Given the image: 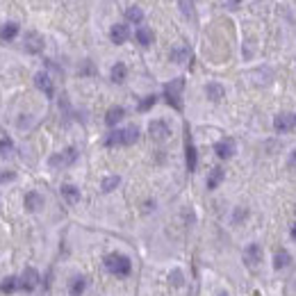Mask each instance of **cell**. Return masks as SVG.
Returning a JSON list of instances; mask_svg holds the SVG:
<instances>
[{
  "label": "cell",
  "instance_id": "6da1fadb",
  "mask_svg": "<svg viewBox=\"0 0 296 296\" xmlns=\"http://www.w3.org/2000/svg\"><path fill=\"white\" fill-rule=\"evenodd\" d=\"M137 139H139V130L135 125H130V128H123V130L110 132L105 139V146H130V144H135Z\"/></svg>",
  "mask_w": 296,
  "mask_h": 296
},
{
  "label": "cell",
  "instance_id": "7a4b0ae2",
  "mask_svg": "<svg viewBox=\"0 0 296 296\" xmlns=\"http://www.w3.org/2000/svg\"><path fill=\"white\" fill-rule=\"evenodd\" d=\"M105 267L110 273H114V276H128L130 273V260L125 255H121V253H110V255H105Z\"/></svg>",
  "mask_w": 296,
  "mask_h": 296
},
{
  "label": "cell",
  "instance_id": "3957f363",
  "mask_svg": "<svg viewBox=\"0 0 296 296\" xmlns=\"http://www.w3.org/2000/svg\"><path fill=\"white\" fill-rule=\"evenodd\" d=\"M182 87H184V80L182 78H176L166 85L164 93H166V100L169 105H173L176 110H182V100H180V93H182Z\"/></svg>",
  "mask_w": 296,
  "mask_h": 296
},
{
  "label": "cell",
  "instance_id": "277c9868",
  "mask_svg": "<svg viewBox=\"0 0 296 296\" xmlns=\"http://www.w3.org/2000/svg\"><path fill=\"white\" fill-rule=\"evenodd\" d=\"M244 262L249 264V267H257V264L262 262V249H260V244H249L244 249Z\"/></svg>",
  "mask_w": 296,
  "mask_h": 296
},
{
  "label": "cell",
  "instance_id": "5b68a950",
  "mask_svg": "<svg viewBox=\"0 0 296 296\" xmlns=\"http://www.w3.org/2000/svg\"><path fill=\"white\" fill-rule=\"evenodd\" d=\"M75 158H78V151H75V148H66L64 153L50 158V166H55V169H57V166H68L75 162Z\"/></svg>",
  "mask_w": 296,
  "mask_h": 296
},
{
  "label": "cell",
  "instance_id": "8992f818",
  "mask_svg": "<svg viewBox=\"0 0 296 296\" xmlns=\"http://www.w3.org/2000/svg\"><path fill=\"white\" fill-rule=\"evenodd\" d=\"M148 132H151L153 139H166L169 135H171V128L166 125V121H162V118H158V121H151V125H148Z\"/></svg>",
  "mask_w": 296,
  "mask_h": 296
},
{
  "label": "cell",
  "instance_id": "52a82bcc",
  "mask_svg": "<svg viewBox=\"0 0 296 296\" xmlns=\"http://www.w3.org/2000/svg\"><path fill=\"white\" fill-rule=\"evenodd\" d=\"M23 46H25L27 53H41L44 50V37L39 32H27Z\"/></svg>",
  "mask_w": 296,
  "mask_h": 296
},
{
  "label": "cell",
  "instance_id": "ba28073f",
  "mask_svg": "<svg viewBox=\"0 0 296 296\" xmlns=\"http://www.w3.org/2000/svg\"><path fill=\"white\" fill-rule=\"evenodd\" d=\"M37 285H39V273H37L32 267H27V269L23 271V276H21V287L27 292H32Z\"/></svg>",
  "mask_w": 296,
  "mask_h": 296
},
{
  "label": "cell",
  "instance_id": "9c48e42d",
  "mask_svg": "<svg viewBox=\"0 0 296 296\" xmlns=\"http://www.w3.org/2000/svg\"><path fill=\"white\" fill-rule=\"evenodd\" d=\"M34 85H37V89H41V91L46 93L48 98H50V96H53V80H50V75H48V73H37V75H34Z\"/></svg>",
  "mask_w": 296,
  "mask_h": 296
},
{
  "label": "cell",
  "instance_id": "30bf717a",
  "mask_svg": "<svg viewBox=\"0 0 296 296\" xmlns=\"http://www.w3.org/2000/svg\"><path fill=\"white\" fill-rule=\"evenodd\" d=\"M214 153H217L221 159H228L235 155V141L232 139H224V141H219L217 146H214Z\"/></svg>",
  "mask_w": 296,
  "mask_h": 296
},
{
  "label": "cell",
  "instance_id": "8fae6325",
  "mask_svg": "<svg viewBox=\"0 0 296 296\" xmlns=\"http://www.w3.org/2000/svg\"><path fill=\"white\" fill-rule=\"evenodd\" d=\"M44 207V196L41 194H37V191H30V194H25V210L27 212H37Z\"/></svg>",
  "mask_w": 296,
  "mask_h": 296
},
{
  "label": "cell",
  "instance_id": "7c38bea8",
  "mask_svg": "<svg viewBox=\"0 0 296 296\" xmlns=\"http://www.w3.org/2000/svg\"><path fill=\"white\" fill-rule=\"evenodd\" d=\"M128 37H130V30H128V25H114L112 30H110V39L114 41V44H125L128 41Z\"/></svg>",
  "mask_w": 296,
  "mask_h": 296
},
{
  "label": "cell",
  "instance_id": "4fadbf2b",
  "mask_svg": "<svg viewBox=\"0 0 296 296\" xmlns=\"http://www.w3.org/2000/svg\"><path fill=\"white\" fill-rule=\"evenodd\" d=\"M205 93H207V98H210L212 103H219V100H224L226 89L219 85V82H210V85L205 87Z\"/></svg>",
  "mask_w": 296,
  "mask_h": 296
},
{
  "label": "cell",
  "instance_id": "5bb4252c",
  "mask_svg": "<svg viewBox=\"0 0 296 296\" xmlns=\"http://www.w3.org/2000/svg\"><path fill=\"white\" fill-rule=\"evenodd\" d=\"M273 125H276L278 132H290L296 123H294V118H292L290 114H278L276 121H273Z\"/></svg>",
  "mask_w": 296,
  "mask_h": 296
},
{
  "label": "cell",
  "instance_id": "9a60e30c",
  "mask_svg": "<svg viewBox=\"0 0 296 296\" xmlns=\"http://www.w3.org/2000/svg\"><path fill=\"white\" fill-rule=\"evenodd\" d=\"M62 196H64L66 203H78L80 201V189L73 187V184H62Z\"/></svg>",
  "mask_w": 296,
  "mask_h": 296
},
{
  "label": "cell",
  "instance_id": "2e32d148",
  "mask_svg": "<svg viewBox=\"0 0 296 296\" xmlns=\"http://www.w3.org/2000/svg\"><path fill=\"white\" fill-rule=\"evenodd\" d=\"M171 59L176 62V64H184V62L189 59V48L187 46H176L171 50Z\"/></svg>",
  "mask_w": 296,
  "mask_h": 296
},
{
  "label": "cell",
  "instance_id": "e0dca14e",
  "mask_svg": "<svg viewBox=\"0 0 296 296\" xmlns=\"http://www.w3.org/2000/svg\"><path fill=\"white\" fill-rule=\"evenodd\" d=\"M123 116H125V110H123V107H112V110H107L105 123H107V125H116Z\"/></svg>",
  "mask_w": 296,
  "mask_h": 296
},
{
  "label": "cell",
  "instance_id": "ac0fdd59",
  "mask_svg": "<svg viewBox=\"0 0 296 296\" xmlns=\"http://www.w3.org/2000/svg\"><path fill=\"white\" fill-rule=\"evenodd\" d=\"M121 184V178L118 176H107V178H103V182H100V189L105 191V194H110V191H114Z\"/></svg>",
  "mask_w": 296,
  "mask_h": 296
},
{
  "label": "cell",
  "instance_id": "d6986e66",
  "mask_svg": "<svg viewBox=\"0 0 296 296\" xmlns=\"http://www.w3.org/2000/svg\"><path fill=\"white\" fill-rule=\"evenodd\" d=\"M221 180H224V169H212L210 178H207V189H217L219 184H221Z\"/></svg>",
  "mask_w": 296,
  "mask_h": 296
},
{
  "label": "cell",
  "instance_id": "ffe728a7",
  "mask_svg": "<svg viewBox=\"0 0 296 296\" xmlns=\"http://www.w3.org/2000/svg\"><path fill=\"white\" fill-rule=\"evenodd\" d=\"M184 153H187V169H189V171H194V169H196V148H194V144H191L189 139H187Z\"/></svg>",
  "mask_w": 296,
  "mask_h": 296
},
{
  "label": "cell",
  "instance_id": "44dd1931",
  "mask_svg": "<svg viewBox=\"0 0 296 296\" xmlns=\"http://www.w3.org/2000/svg\"><path fill=\"white\" fill-rule=\"evenodd\" d=\"M137 41L141 46H151L153 44V30L151 27H139L137 30Z\"/></svg>",
  "mask_w": 296,
  "mask_h": 296
},
{
  "label": "cell",
  "instance_id": "7402d4cb",
  "mask_svg": "<svg viewBox=\"0 0 296 296\" xmlns=\"http://www.w3.org/2000/svg\"><path fill=\"white\" fill-rule=\"evenodd\" d=\"M290 262H292V257L287 250H278L276 257H273V267H276V269H285Z\"/></svg>",
  "mask_w": 296,
  "mask_h": 296
},
{
  "label": "cell",
  "instance_id": "603a6c76",
  "mask_svg": "<svg viewBox=\"0 0 296 296\" xmlns=\"http://www.w3.org/2000/svg\"><path fill=\"white\" fill-rule=\"evenodd\" d=\"M16 34H19V25H16V23H5V25H2V30H0V37H2L5 41L14 39Z\"/></svg>",
  "mask_w": 296,
  "mask_h": 296
},
{
  "label": "cell",
  "instance_id": "cb8c5ba5",
  "mask_svg": "<svg viewBox=\"0 0 296 296\" xmlns=\"http://www.w3.org/2000/svg\"><path fill=\"white\" fill-rule=\"evenodd\" d=\"M125 75H128V68H125V64H121V62H118V64L112 66V80H114V82H123Z\"/></svg>",
  "mask_w": 296,
  "mask_h": 296
},
{
  "label": "cell",
  "instance_id": "d4e9b609",
  "mask_svg": "<svg viewBox=\"0 0 296 296\" xmlns=\"http://www.w3.org/2000/svg\"><path fill=\"white\" fill-rule=\"evenodd\" d=\"M125 19L130 21V23H141V21H144V12H141L139 7H128V12H125Z\"/></svg>",
  "mask_w": 296,
  "mask_h": 296
},
{
  "label": "cell",
  "instance_id": "484cf974",
  "mask_svg": "<svg viewBox=\"0 0 296 296\" xmlns=\"http://www.w3.org/2000/svg\"><path fill=\"white\" fill-rule=\"evenodd\" d=\"M16 283H19L16 278H5V280L0 283V292H2V294H12V292L16 290V287H19Z\"/></svg>",
  "mask_w": 296,
  "mask_h": 296
},
{
  "label": "cell",
  "instance_id": "4316f807",
  "mask_svg": "<svg viewBox=\"0 0 296 296\" xmlns=\"http://www.w3.org/2000/svg\"><path fill=\"white\" fill-rule=\"evenodd\" d=\"M85 287H87V280H85V278H75V280L71 283V294H73V296H80L82 292H85Z\"/></svg>",
  "mask_w": 296,
  "mask_h": 296
},
{
  "label": "cell",
  "instance_id": "83f0119b",
  "mask_svg": "<svg viewBox=\"0 0 296 296\" xmlns=\"http://www.w3.org/2000/svg\"><path fill=\"white\" fill-rule=\"evenodd\" d=\"M178 5H180V12H182L187 19H194V5H191V0H180Z\"/></svg>",
  "mask_w": 296,
  "mask_h": 296
},
{
  "label": "cell",
  "instance_id": "f1b7e54d",
  "mask_svg": "<svg viewBox=\"0 0 296 296\" xmlns=\"http://www.w3.org/2000/svg\"><path fill=\"white\" fill-rule=\"evenodd\" d=\"M12 151H14L12 141H9V139H2V141H0V158H9Z\"/></svg>",
  "mask_w": 296,
  "mask_h": 296
},
{
  "label": "cell",
  "instance_id": "f546056e",
  "mask_svg": "<svg viewBox=\"0 0 296 296\" xmlns=\"http://www.w3.org/2000/svg\"><path fill=\"white\" fill-rule=\"evenodd\" d=\"M169 280H171V285H182V273H180V271H171V273H169Z\"/></svg>",
  "mask_w": 296,
  "mask_h": 296
},
{
  "label": "cell",
  "instance_id": "4dcf8cb0",
  "mask_svg": "<svg viewBox=\"0 0 296 296\" xmlns=\"http://www.w3.org/2000/svg\"><path fill=\"white\" fill-rule=\"evenodd\" d=\"M246 214H249V212L244 210V207H237L235 214H232V221H235V224H239V221H244V219H246Z\"/></svg>",
  "mask_w": 296,
  "mask_h": 296
},
{
  "label": "cell",
  "instance_id": "1f68e13d",
  "mask_svg": "<svg viewBox=\"0 0 296 296\" xmlns=\"http://www.w3.org/2000/svg\"><path fill=\"white\" fill-rule=\"evenodd\" d=\"M155 100H158V98H155V96H148V98H146L144 103L139 105V110H141V112H146V110H151V107L155 105Z\"/></svg>",
  "mask_w": 296,
  "mask_h": 296
},
{
  "label": "cell",
  "instance_id": "d6a6232c",
  "mask_svg": "<svg viewBox=\"0 0 296 296\" xmlns=\"http://www.w3.org/2000/svg\"><path fill=\"white\" fill-rule=\"evenodd\" d=\"M287 169H290V171H296V148L290 153V158H287Z\"/></svg>",
  "mask_w": 296,
  "mask_h": 296
},
{
  "label": "cell",
  "instance_id": "836d02e7",
  "mask_svg": "<svg viewBox=\"0 0 296 296\" xmlns=\"http://www.w3.org/2000/svg\"><path fill=\"white\" fill-rule=\"evenodd\" d=\"M14 178H16V173H14V171H2V173H0V182H12Z\"/></svg>",
  "mask_w": 296,
  "mask_h": 296
},
{
  "label": "cell",
  "instance_id": "e575fe53",
  "mask_svg": "<svg viewBox=\"0 0 296 296\" xmlns=\"http://www.w3.org/2000/svg\"><path fill=\"white\" fill-rule=\"evenodd\" d=\"M292 237H294V239H296V226H294V228H292Z\"/></svg>",
  "mask_w": 296,
  "mask_h": 296
},
{
  "label": "cell",
  "instance_id": "d590c367",
  "mask_svg": "<svg viewBox=\"0 0 296 296\" xmlns=\"http://www.w3.org/2000/svg\"><path fill=\"white\" fill-rule=\"evenodd\" d=\"M219 296H228V294H226V292H221V294H219Z\"/></svg>",
  "mask_w": 296,
  "mask_h": 296
},
{
  "label": "cell",
  "instance_id": "8d00e7d4",
  "mask_svg": "<svg viewBox=\"0 0 296 296\" xmlns=\"http://www.w3.org/2000/svg\"><path fill=\"white\" fill-rule=\"evenodd\" d=\"M294 123H296V116H294Z\"/></svg>",
  "mask_w": 296,
  "mask_h": 296
}]
</instances>
